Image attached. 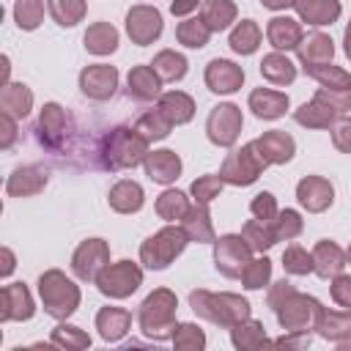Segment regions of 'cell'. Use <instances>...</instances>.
<instances>
[{
	"label": "cell",
	"instance_id": "cell-1",
	"mask_svg": "<svg viewBox=\"0 0 351 351\" xmlns=\"http://www.w3.org/2000/svg\"><path fill=\"white\" fill-rule=\"evenodd\" d=\"M96 156L101 170H129L145 162L148 140L132 126H115L101 137Z\"/></svg>",
	"mask_w": 351,
	"mask_h": 351
},
{
	"label": "cell",
	"instance_id": "cell-2",
	"mask_svg": "<svg viewBox=\"0 0 351 351\" xmlns=\"http://www.w3.org/2000/svg\"><path fill=\"white\" fill-rule=\"evenodd\" d=\"M189 307L197 318L219 326V329H233L236 324L250 318V302L239 293H211L206 288H197L189 293Z\"/></svg>",
	"mask_w": 351,
	"mask_h": 351
},
{
	"label": "cell",
	"instance_id": "cell-3",
	"mask_svg": "<svg viewBox=\"0 0 351 351\" xmlns=\"http://www.w3.org/2000/svg\"><path fill=\"white\" fill-rule=\"evenodd\" d=\"M176 307H178V299L170 288H156L151 291L140 310H137V324L143 329L145 337L151 340H173V332H176Z\"/></svg>",
	"mask_w": 351,
	"mask_h": 351
},
{
	"label": "cell",
	"instance_id": "cell-4",
	"mask_svg": "<svg viewBox=\"0 0 351 351\" xmlns=\"http://www.w3.org/2000/svg\"><path fill=\"white\" fill-rule=\"evenodd\" d=\"M38 296H41L47 315L58 321H66L80 307V288L60 269H47L38 277Z\"/></svg>",
	"mask_w": 351,
	"mask_h": 351
},
{
	"label": "cell",
	"instance_id": "cell-5",
	"mask_svg": "<svg viewBox=\"0 0 351 351\" xmlns=\"http://www.w3.org/2000/svg\"><path fill=\"white\" fill-rule=\"evenodd\" d=\"M186 244H189V236L184 233V228L170 222L140 244V263L151 271H162L186 250Z\"/></svg>",
	"mask_w": 351,
	"mask_h": 351
},
{
	"label": "cell",
	"instance_id": "cell-6",
	"mask_svg": "<svg viewBox=\"0 0 351 351\" xmlns=\"http://www.w3.org/2000/svg\"><path fill=\"white\" fill-rule=\"evenodd\" d=\"M266 167H269V162L263 159V154L258 151V145L252 140V143H247V145H241L225 156V162L219 167V178L230 186H250L261 178V173Z\"/></svg>",
	"mask_w": 351,
	"mask_h": 351
},
{
	"label": "cell",
	"instance_id": "cell-7",
	"mask_svg": "<svg viewBox=\"0 0 351 351\" xmlns=\"http://www.w3.org/2000/svg\"><path fill=\"white\" fill-rule=\"evenodd\" d=\"M252 261V247L241 233H225L214 241V266L222 277L236 280L241 277L244 266Z\"/></svg>",
	"mask_w": 351,
	"mask_h": 351
},
{
	"label": "cell",
	"instance_id": "cell-8",
	"mask_svg": "<svg viewBox=\"0 0 351 351\" xmlns=\"http://www.w3.org/2000/svg\"><path fill=\"white\" fill-rule=\"evenodd\" d=\"M318 313H321V302L307 296V293H299V291H293L274 310V315H277V321L285 332H310V329H315Z\"/></svg>",
	"mask_w": 351,
	"mask_h": 351
},
{
	"label": "cell",
	"instance_id": "cell-9",
	"mask_svg": "<svg viewBox=\"0 0 351 351\" xmlns=\"http://www.w3.org/2000/svg\"><path fill=\"white\" fill-rule=\"evenodd\" d=\"M143 285V269L134 261H118L107 263V269L99 274L96 288L110 299H126Z\"/></svg>",
	"mask_w": 351,
	"mask_h": 351
},
{
	"label": "cell",
	"instance_id": "cell-10",
	"mask_svg": "<svg viewBox=\"0 0 351 351\" xmlns=\"http://www.w3.org/2000/svg\"><path fill=\"white\" fill-rule=\"evenodd\" d=\"M241 126H244L241 110H239L236 104H230V101L211 107V112H208V118H206V134H208V140H211L214 145H219V148H230V145L239 140Z\"/></svg>",
	"mask_w": 351,
	"mask_h": 351
},
{
	"label": "cell",
	"instance_id": "cell-11",
	"mask_svg": "<svg viewBox=\"0 0 351 351\" xmlns=\"http://www.w3.org/2000/svg\"><path fill=\"white\" fill-rule=\"evenodd\" d=\"M110 263V244L104 239H85L71 255V271L82 282H96Z\"/></svg>",
	"mask_w": 351,
	"mask_h": 351
},
{
	"label": "cell",
	"instance_id": "cell-12",
	"mask_svg": "<svg viewBox=\"0 0 351 351\" xmlns=\"http://www.w3.org/2000/svg\"><path fill=\"white\" fill-rule=\"evenodd\" d=\"M66 132H69V115L58 101H47L38 112V123H36V137L38 143L52 151V154H63L66 148Z\"/></svg>",
	"mask_w": 351,
	"mask_h": 351
},
{
	"label": "cell",
	"instance_id": "cell-13",
	"mask_svg": "<svg viewBox=\"0 0 351 351\" xmlns=\"http://www.w3.org/2000/svg\"><path fill=\"white\" fill-rule=\"evenodd\" d=\"M162 14L154 5H132L126 14V36L137 47H148L162 36Z\"/></svg>",
	"mask_w": 351,
	"mask_h": 351
},
{
	"label": "cell",
	"instance_id": "cell-14",
	"mask_svg": "<svg viewBox=\"0 0 351 351\" xmlns=\"http://www.w3.org/2000/svg\"><path fill=\"white\" fill-rule=\"evenodd\" d=\"M118 88V69L115 66H107V63H93V66H85L80 71V90L93 99V101H107L112 99Z\"/></svg>",
	"mask_w": 351,
	"mask_h": 351
},
{
	"label": "cell",
	"instance_id": "cell-15",
	"mask_svg": "<svg viewBox=\"0 0 351 351\" xmlns=\"http://www.w3.org/2000/svg\"><path fill=\"white\" fill-rule=\"evenodd\" d=\"M206 88L211 93H219V96H228V93H236L244 82V69L236 66L233 60H225V58H214L208 66H206Z\"/></svg>",
	"mask_w": 351,
	"mask_h": 351
},
{
	"label": "cell",
	"instance_id": "cell-16",
	"mask_svg": "<svg viewBox=\"0 0 351 351\" xmlns=\"http://www.w3.org/2000/svg\"><path fill=\"white\" fill-rule=\"evenodd\" d=\"M36 304L25 282L3 285L0 291V321H27L33 318Z\"/></svg>",
	"mask_w": 351,
	"mask_h": 351
},
{
	"label": "cell",
	"instance_id": "cell-17",
	"mask_svg": "<svg viewBox=\"0 0 351 351\" xmlns=\"http://www.w3.org/2000/svg\"><path fill=\"white\" fill-rule=\"evenodd\" d=\"M296 200L302 208H307L310 214H321L332 206L335 200V189L326 178L321 176H304L299 184H296Z\"/></svg>",
	"mask_w": 351,
	"mask_h": 351
},
{
	"label": "cell",
	"instance_id": "cell-18",
	"mask_svg": "<svg viewBox=\"0 0 351 351\" xmlns=\"http://www.w3.org/2000/svg\"><path fill=\"white\" fill-rule=\"evenodd\" d=\"M247 104H250L252 115L261 118V121H277V118H282L285 110L291 107L288 93L274 90V88H255V90L250 93Z\"/></svg>",
	"mask_w": 351,
	"mask_h": 351
},
{
	"label": "cell",
	"instance_id": "cell-19",
	"mask_svg": "<svg viewBox=\"0 0 351 351\" xmlns=\"http://www.w3.org/2000/svg\"><path fill=\"white\" fill-rule=\"evenodd\" d=\"M255 145H258V151L263 154V159H266L269 165H285V162H291L293 154H296V140H293L288 132H282V129H269V132H263V134L255 140Z\"/></svg>",
	"mask_w": 351,
	"mask_h": 351
},
{
	"label": "cell",
	"instance_id": "cell-20",
	"mask_svg": "<svg viewBox=\"0 0 351 351\" xmlns=\"http://www.w3.org/2000/svg\"><path fill=\"white\" fill-rule=\"evenodd\" d=\"M266 38L277 52H288V49H296L302 44L304 33H302L299 19H293V16H271L269 25H266Z\"/></svg>",
	"mask_w": 351,
	"mask_h": 351
},
{
	"label": "cell",
	"instance_id": "cell-21",
	"mask_svg": "<svg viewBox=\"0 0 351 351\" xmlns=\"http://www.w3.org/2000/svg\"><path fill=\"white\" fill-rule=\"evenodd\" d=\"M126 93L134 101H154L162 96V80L154 66H134L126 77Z\"/></svg>",
	"mask_w": 351,
	"mask_h": 351
},
{
	"label": "cell",
	"instance_id": "cell-22",
	"mask_svg": "<svg viewBox=\"0 0 351 351\" xmlns=\"http://www.w3.org/2000/svg\"><path fill=\"white\" fill-rule=\"evenodd\" d=\"M145 173L151 181L156 184H173L178 176H181V156L170 148H159V151H148L145 156Z\"/></svg>",
	"mask_w": 351,
	"mask_h": 351
},
{
	"label": "cell",
	"instance_id": "cell-23",
	"mask_svg": "<svg viewBox=\"0 0 351 351\" xmlns=\"http://www.w3.org/2000/svg\"><path fill=\"white\" fill-rule=\"evenodd\" d=\"M315 332L329 340V343H346L351 340V307L343 310H326L321 307L318 321H315Z\"/></svg>",
	"mask_w": 351,
	"mask_h": 351
},
{
	"label": "cell",
	"instance_id": "cell-24",
	"mask_svg": "<svg viewBox=\"0 0 351 351\" xmlns=\"http://www.w3.org/2000/svg\"><path fill=\"white\" fill-rule=\"evenodd\" d=\"M47 186V173L36 165H25V167H16L8 181H5V192L8 197H33L38 195L41 189Z\"/></svg>",
	"mask_w": 351,
	"mask_h": 351
},
{
	"label": "cell",
	"instance_id": "cell-25",
	"mask_svg": "<svg viewBox=\"0 0 351 351\" xmlns=\"http://www.w3.org/2000/svg\"><path fill=\"white\" fill-rule=\"evenodd\" d=\"M346 263H348V258H346V252H343L335 241L321 239V241L313 247V271H315L321 280H332L335 274H340V271L346 269Z\"/></svg>",
	"mask_w": 351,
	"mask_h": 351
},
{
	"label": "cell",
	"instance_id": "cell-26",
	"mask_svg": "<svg viewBox=\"0 0 351 351\" xmlns=\"http://www.w3.org/2000/svg\"><path fill=\"white\" fill-rule=\"evenodd\" d=\"M96 329L104 343H118L132 329V313L123 307H101L96 313Z\"/></svg>",
	"mask_w": 351,
	"mask_h": 351
},
{
	"label": "cell",
	"instance_id": "cell-27",
	"mask_svg": "<svg viewBox=\"0 0 351 351\" xmlns=\"http://www.w3.org/2000/svg\"><path fill=\"white\" fill-rule=\"evenodd\" d=\"M293 8H296V14H299L302 22L315 25V27L332 25L343 14L340 0H293Z\"/></svg>",
	"mask_w": 351,
	"mask_h": 351
},
{
	"label": "cell",
	"instance_id": "cell-28",
	"mask_svg": "<svg viewBox=\"0 0 351 351\" xmlns=\"http://www.w3.org/2000/svg\"><path fill=\"white\" fill-rule=\"evenodd\" d=\"M178 225L184 228V233L189 236V241H197V244H214V241H217L208 206H203V203L189 206V211L184 214V219H181Z\"/></svg>",
	"mask_w": 351,
	"mask_h": 351
},
{
	"label": "cell",
	"instance_id": "cell-29",
	"mask_svg": "<svg viewBox=\"0 0 351 351\" xmlns=\"http://www.w3.org/2000/svg\"><path fill=\"white\" fill-rule=\"evenodd\" d=\"M107 203H110V208L118 211V214H137V211L143 208V203H145V192H143V186H140L137 181L121 178V181L110 189Z\"/></svg>",
	"mask_w": 351,
	"mask_h": 351
},
{
	"label": "cell",
	"instance_id": "cell-30",
	"mask_svg": "<svg viewBox=\"0 0 351 351\" xmlns=\"http://www.w3.org/2000/svg\"><path fill=\"white\" fill-rule=\"evenodd\" d=\"M156 110L173 123V126H181V123H189L192 115H195V101L189 93L184 90H167L156 99Z\"/></svg>",
	"mask_w": 351,
	"mask_h": 351
},
{
	"label": "cell",
	"instance_id": "cell-31",
	"mask_svg": "<svg viewBox=\"0 0 351 351\" xmlns=\"http://www.w3.org/2000/svg\"><path fill=\"white\" fill-rule=\"evenodd\" d=\"M340 115L318 96H313L310 101H304L299 110H293V121L299 126H307V129H332V123L337 121Z\"/></svg>",
	"mask_w": 351,
	"mask_h": 351
},
{
	"label": "cell",
	"instance_id": "cell-32",
	"mask_svg": "<svg viewBox=\"0 0 351 351\" xmlns=\"http://www.w3.org/2000/svg\"><path fill=\"white\" fill-rule=\"evenodd\" d=\"M296 55L302 60V66H313V63H329L335 58V41L326 33H307L302 38V44L296 47Z\"/></svg>",
	"mask_w": 351,
	"mask_h": 351
},
{
	"label": "cell",
	"instance_id": "cell-33",
	"mask_svg": "<svg viewBox=\"0 0 351 351\" xmlns=\"http://www.w3.org/2000/svg\"><path fill=\"white\" fill-rule=\"evenodd\" d=\"M0 107L14 118H27L33 110V90L25 82H5L0 85Z\"/></svg>",
	"mask_w": 351,
	"mask_h": 351
},
{
	"label": "cell",
	"instance_id": "cell-34",
	"mask_svg": "<svg viewBox=\"0 0 351 351\" xmlns=\"http://www.w3.org/2000/svg\"><path fill=\"white\" fill-rule=\"evenodd\" d=\"M261 77L277 88L291 85L296 80V63L285 55V52H269L261 60Z\"/></svg>",
	"mask_w": 351,
	"mask_h": 351
},
{
	"label": "cell",
	"instance_id": "cell-35",
	"mask_svg": "<svg viewBox=\"0 0 351 351\" xmlns=\"http://www.w3.org/2000/svg\"><path fill=\"white\" fill-rule=\"evenodd\" d=\"M82 41H85V49L90 55H99V58L101 55H112L118 49V30L110 22H93L85 30Z\"/></svg>",
	"mask_w": 351,
	"mask_h": 351
},
{
	"label": "cell",
	"instance_id": "cell-36",
	"mask_svg": "<svg viewBox=\"0 0 351 351\" xmlns=\"http://www.w3.org/2000/svg\"><path fill=\"white\" fill-rule=\"evenodd\" d=\"M230 343H233L239 351H255V348L271 346V340H266L263 324L255 321V318H247V321L236 324V326L230 329Z\"/></svg>",
	"mask_w": 351,
	"mask_h": 351
},
{
	"label": "cell",
	"instance_id": "cell-37",
	"mask_svg": "<svg viewBox=\"0 0 351 351\" xmlns=\"http://www.w3.org/2000/svg\"><path fill=\"white\" fill-rule=\"evenodd\" d=\"M236 3L233 0H203L200 3V16L211 27V33L228 30L236 22Z\"/></svg>",
	"mask_w": 351,
	"mask_h": 351
},
{
	"label": "cell",
	"instance_id": "cell-38",
	"mask_svg": "<svg viewBox=\"0 0 351 351\" xmlns=\"http://www.w3.org/2000/svg\"><path fill=\"white\" fill-rule=\"evenodd\" d=\"M151 66H154V71L159 74L162 82H178V80L186 77V69H189L186 58H184L181 52H176V49H162V52H156L154 60H151Z\"/></svg>",
	"mask_w": 351,
	"mask_h": 351
},
{
	"label": "cell",
	"instance_id": "cell-39",
	"mask_svg": "<svg viewBox=\"0 0 351 351\" xmlns=\"http://www.w3.org/2000/svg\"><path fill=\"white\" fill-rule=\"evenodd\" d=\"M228 44H230V49L236 55H252V52H258V47H261V27H258V22L255 19L236 22V27L230 30Z\"/></svg>",
	"mask_w": 351,
	"mask_h": 351
},
{
	"label": "cell",
	"instance_id": "cell-40",
	"mask_svg": "<svg viewBox=\"0 0 351 351\" xmlns=\"http://www.w3.org/2000/svg\"><path fill=\"white\" fill-rule=\"evenodd\" d=\"M302 69L315 82H321V88H335V90L351 88V71H346L343 66H335V63H313V66H302Z\"/></svg>",
	"mask_w": 351,
	"mask_h": 351
},
{
	"label": "cell",
	"instance_id": "cell-41",
	"mask_svg": "<svg viewBox=\"0 0 351 351\" xmlns=\"http://www.w3.org/2000/svg\"><path fill=\"white\" fill-rule=\"evenodd\" d=\"M176 38L186 49H200L211 38V27L203 22V16H186L184 22L176 25Z\"/></svg>",
	"mask_w": 351,
	"mask_h": 351
},
{
	"label": "cell",
	"instance_id": "cell-42",
	"mask_svg": "<svg viewBox=\"0 0 351 351\" xmlns=\"http://www.w3.org/2000/svg\"><path fill=\"white\" fill-rule=\"evenodd\" d=\"M186 211H189V200L181 189H165L156 197V214L165 222H181Z\"/></svg>",
	"mask_w": 351,
	"mask_h": 351
},
{
	"label": "cell",
	"instance_id": "cell-43",
	"mask_svg": "<svg viewBox=\"0 0 351 351\" xmlns=\"http://www.w3.org/2000/svg\"><path fill=\"white\" fill-rule=\"evenodd\" d=\"M49 16L60 25V27H74L77 22H82L88 5L85 0H47Z\"/></svg>",
	"mask_w": 351,
	"mask_h": 351
},
{
	"label": "cell",
	"instance_id": "cell-44",
	"mask_svg": "<svg viewBox=\"0 0 351 351\" xmlns=\"http://www.w3.org/2000/svg\"><path fill=\"white\" fill-rule=\"evenodd\" d=\"M241 236L247 239V244L252 247V252H266V250H271V247L277 244L274 230H271V222H263V219H250V222H244Z\"/></svg>",
	"mask_w": 351,
	"mask_h": 351
},
{
	"label": "cell",
	"instance_id": "cell-45",
	"mask_svg": "<svg viewBox=\"0 0 351 351\" xmlns=\"http://www.w3.org/2000/svg\"><path fill=\"white\" fill-rule=\"evenodd\" d=\"M134 129H137L148 143H156V140H165V137L170 134L173 123H170L159 110H148V112H143V115L137 118Z\"/></svg>",
	"mask_w": 351,
	"mask_h": 351
},
{
	"label": "cell",
	"instance_id": "cell-46",
	"mask_svg": "<svg viewBox=\"0 0 351 351\" xmlns=\"http://www.w3.org/2000/svg\"><path fill=\"white\" fill-rule=\"evenodd\" d=\"M271 230H274V239H277V241H291V239H296V236L304 230L302 214L293 211V208L280 211V214L271 219Z\"/></svg>",
	"mask_w": 351,
	"mask_h": 351
},
{
	"label": "cell",
	"instance_id": "cell-47",
	"mask_svg": "<svg viewBox=\"0 0 351 351\" xmlns=\"http://www.w3.org/2000/svg\"><path fill=\"white\" fill-rule=\"evenodd\" d=\"M14 19L19 30H36L44 22V0H16Z\"/></svg>",
	"mask_w": 351,
	"mask_h": 351
},
{
	"label": "cell",
	"instance_id": "cell-48",
	"mask_svg": "<svg viewBox=\"0 0 351 351\" xmlns=\"http://www.w3.org/2000/svg\"><path fill=\"white\" fill-rule=\"evenodd\" d=\"M269 277H271V261L266 255L263 258H252L241 271V285L247 291H261L269 282Z\"/></svg>",
	"mask_w": 351,
	"mask_h": 351
},
{
	"label": "cell",
	"instance_id": "cell-49",
	"mask_svg": "<svg viewBox=\"0 0 351 351\" xmlns=\"http://www.w3.org/2000/svg\"><path fill=\"white\" fill-rule=\"evenodd\" d=\"M52 346L58 348H88L90 346V335L82 332L80 326H71V324H60L52 329Z\"/></svg>",
	"mask_w": 351,
	"mask_h": 351
},
{
	"label": "cell",
	"instance_id": "cell-50",
	"mask_svg": "<svg viewBox=\"0 0 351 351\" xmlns=\"http://www.w3.org/2000/svg\"><path fill=\"white\" fill-rule=\"evenodd\" d=\"M282 269H285L288 274H296V277L310 274V271H313V252H307V250L299 247V244L285 247V252H282Z\"/></svg>",
	"mask_w": 351,
	"mask_h": 351
},
{
	"label": "cell",
	"instance_id": "cell-51",
	"mask_svg": "<svg viewBox=\"0 0 351 351\" xmlns=\"http://www.w3.org/2000/svg\"><path fill=\"white\" fill-rule=\"evenodd\" d=\"M173 346L178 351H200L206 346V335H203V329L197 324H176Z\"/></svg>",
	"mask_w": 351,
	"mask_h": 351
},
{
	"label": "cell",
	"instance_id": "cell-52",
	"mask_svg": "<svg viewBox=\"0 0 351 351\" xmlns=\"http://www.w3.org/2000/svg\"><path fill=\"white\" fill-rule=\"evenodd\" d=\"M222 178H219V173L217 176H200V178H195L192 181V186H189V195L195 197V203H203V206H208L214 197H219V192H222Z\"/></svg>",
	"mask_w": 351,
	"mask_h": 351
},
{
	"label": "cell",
	"instance_id": "cell-53",
	"mask_svg": "<svg viewBox=\"0 0 351 351\" xmlns=\"http://www.w3.org/2000/svg\"><path fill=\"white\" fill-rule=\"evenodd\" d=\"M250 211H252L255 219L271 222V219L280 214V208H277V197H274L271 192H258V195L250 200Z\"/></svg>",
	"mask_w": 351,
	"mask_h": 351
},
{
	"label": "cell",
	"instance_id": "cell-54",
	"mask_svg": "<svg viewBox=\"0 0 351 351\" xmlns=\"http://www.w3.org/2000/svg\"><path fill=\"white\" fill-rule=\"evenodd\" d=\"M315 96L318 99H324L337 115H346L348 110H351V88H346V90H335V88H318L315 90Z\"/></svg>",
	"mask_w": 351,
	"mask_h": 351
},
{
	"label": "cell",
	"instance_id": "cell-55",
	"mask_svg": "<svg viewBox=\"0 0 351 351\" xmlns=\"http://www.w3.org/2000/svg\"><path fill=\"white\" fill-rule=\"evenodd\" d=\"M329 293L337 307H351V274H335L329 282Z\"/></svg>",
	"mask_w": 351,
	"mask_h": 351
},
{
	"label": "cell",
	"instance_id": "cell-56",
	"mask_svg": "<svg viewBox=\"0 0 351 351\" xmlns=\"http://www.w3.org/2000/svg\"><path fill=\"white\" fill-rule=\"evenodd\" d=\"M332 145L340 154H351V118L348 115H340L332 123Z\"/></svg>",
	"mask_w": 351,
	"mask_h": 351
},
{
	"label": "cell",
	"instance_id": "cell-57",
	"mask_svg": "<svg viewBox=\"0 0 351 351\" xmlns=\"http://www.w3.org/2000/svg\"><path fill=\"white\" fill-rule=\"evenodd\" d=\"M0 129H3V137H0V148L8 151L16 140V118L8 115V112H0Z\"/></svg>",
	"mask_w": 351,
	"mask_h": 351
},
{
	"label": "cell",
	"instance_id": "cell-58",
	"mask_svg": "<svg viewBox=\"0 0 351 351\" xmlns=\"http://www.w3.org/2000/svg\"><path fill=\"white\" fill-rule=\"evenodd\" d=\"M293 291H296V288H293L288 280H280V282H274V285H271V291H269V296H266L269 307H271V310H277V307H280V304H282V302H285V299H288Z\"/></svg>",
	"mask_w": 351,
	"mask_h": 351
},
{
	"label": "cell",
	"instance_id": "cell-59",
	"mask_svg": "<svg viewBox=\"0 0 351 351\" xmlns=\"http://www.w3.org/2000/svg\"><path fill=\"white\" fill-rule=\"evenodd\" d=\"M271 346H277V348H304V346H310V332H288V335L271 340Z\"/></svg>",
	"mask_w": 351,
	"mask_h": 351
},
{
	"label": "cell",
	"instance_id": "cell-60",
	"mask_svg": "<svg viewBox=\"0 0 351 351\" xmlns=\"http://www.w3.org/2000/svg\"><path fill=\"white\" fill-rule=\"evenodd\" d=\"M197 5H200V0H173L170 3V14L173 16H189Z\"/></svg>",
	"mask_w": 351,
	"mask_h": 351
},
{
	"label": "cell",
	"instance_id": "cell-61",
	"mask_svg": "<svg viewBox=\"0 0 351 351\" xmlns=\"http://www.w3.org/2000/svg\"><path fill=\"white\" fill-rule=\"evenodd\" d=\"M0 258H3V266H0V274H3V277H8V274L14 271V266H16V261H14V252H11L8 247H3V250H0Z\"/></svg>",
	"mask_w": 351,
	"mask_h": 351
},
{
	"label": "cell",
	"instance_id": "cell-62",
	"mask_svg": "<svg viewBox=\"0 0 351 351\" xmlns=\"http://www.w3.org/2000/svg\"><path fill=\"white\" fill-rule=\"evenodd\" d=\"M261 5L269 8V11H285V8L293 5V0H261Z\"/></svg>",
	"mask_w": 351,
	"mask_h": 351
},
{
	"label": "cell",
	"instance_id": "cell-63",
	"mask_svg": "<svg viewBox=\"0 0 351 351\" xmlns=\"http://www.w3.org/2000/svg\"><path fill=\"white\" fill-rule=\"evenodd\" d=\"M343 44H346V55H348V60H351V22H348V27H346V36H343Z\"/></svg>",
	"mask_w": 351,
	"mask_h": 351
},
{
	"label": "cell",
	"instance_id": "cell-64",
	"mask_svg": "<svg viewBox=\"0 0 351 351\" xmlns=\"http://www.w3.org/2000/svg\"><path fill=\"white\" fill-rule=\"evenodd\" d=\"M346 258H348V263H351V244H348V250H346Z\"/></svg>",
	"mask_w": 351,
	"mask_h": 351
}]
</instances>
